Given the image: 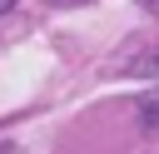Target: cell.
<instances>
[{"instance_id":"cell-1","label":"cell","mask_w":159,"mask_h":154,"mask_svg":"<svg viewBox=\"0 0 159 154\" xmlns=\"http://www.w3.org/2000/svg\"><path fill=\"white\" fill-rule=\"evenodd\" d=\"M139 114H144L149 124H159V94H144V99H139Z\"/></svg>"},{"instance_id":"cell-2","label":"cell","mask_w":159,"mask_h":154,"mask_svg":"<svg viewBox=\"0 0 159 154\" xmlns=\"http://www.w3.org/2000/svg\"><path fill=\"white\" fill-rule=\"evenodd\" d=\"M134 70H139V75H159V55H154V60H144V65H134Z\"/></svg>"},{"instance_id":"cell-3","label":"cell","mask_w":159,"mask_h":154,"mask_svg":"<svg viewBox=\"0 0 159 154\" xmlns=\"http://www.w3.org/2000/svg\"><path fill=\"white\" fill-rule=\"evenodd\" d=\"M0 154H15V144H10V139H0Z\"/></svg>"},{"instance_id":"cell-4","label":"cell","mask_w":159,"mask_h":154,"mask_svg":"<svg viewBox=\"0 0 159 154\" xmlns=\"http://www.w3.org/2000/svg\"><path fill=\"white\" fill-rule=\"evenodd\" d=\"M139 5H144V10H154V15H159V0H139Z\"/></svg>"},{"instance_id":"cell-5","label":"cell","mask_w":159,"mask_h":154,"mask_svg":"<svg viewBox=\"0 0 159 154\" xmlns=\"http://www.w3.org/2000/svg\"><path fill=\"white\" fill-rule=\"evenodd\" d=\"M10 10H15V0H0V15H10Z\"/></svg>"},{"instance_id":"cell-6","label":"cell","mask_w":159,"mask_h":154,"mask_svg":"<svg viewBox=\"0 0 159 154\" xmlns=\"http://www.w3.org/2000/svg\"><path fill=\"white\" fill-rule=\"evenodd\" d=\"M55 5H89V0H55Z\"/></svg>"}]
</instances>
